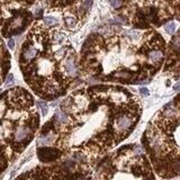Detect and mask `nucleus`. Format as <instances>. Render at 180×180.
<instances>
[{"mask_svg": "<svg viewBox=\"0 0 180 180\" xmlns=\"http://www.w3.org/2000/svg\"><path fill=\"white\" fill-rule=\"evenodd\" d=\"M61 155L59 150L56 149H50V147H44V149H38V157L39 159L44 162H49L58 159Z\"/></svg>", "mask_w": 180, "mask_h": 180, "instance_id": "obj_2", "label": "nucleus"}, {"mask_svg": "<svg viewBox=\"0 0 180 180\" xmlns=\"http://www.w3.org/2000/svg\"><path fill=\"white\" fill-rule=\"evenodd\" d=\"M140 92H141V95H143V96H149V89L147 88H141L140 89Z\"/></svg>", "mask_w": 180, "mask_h": 180, "instance_id": "obj_16", "label": "nucleus"}, {"mask_svg": "<svg viewBox=\"0 0 180 180\" xmlns=\"http://www.w3.org/2000/svg\"><path fill=\"white\" fill-rule=\"evenodd\" d=\"M66 24L69 27H72L75 24V19L74 18H72V17H68V18H66Z\"/></svg>", "mask_w": 180, "mask_h": 180, "instance_id": "obj_13", "label": "nucleus"}, {"mask_svg": "<svg viewBox=\"0 0 180 180\" xmlns=\"http://www.w3.org/2000/svg\"><path fill=\"white\" fill-rule=\"evenodd\" d=\"M66 69L68 70V72H69V73H71L72 75L77 74V68H75L73 61H71V60H69V61L66 63Z\"/></svg>", "mask_w": 180, "mask_h": 180, "instance_id": "obj_7", "label": "nucleus"}, {"mask_svg": "<svg viewBox=\"0 0 180 180\" xmlns=\"http://www.w3.org/2000/svg\"><path fill=\"white\" fill-rule=\"evenodd\" d=\"M36 55V49H34L33 46H25V50L23 52V59H25L26 61H30Z\"/></svg>", "mask_w": 180, "mask_h": 180, "instance_id": "obj_5", "label": "nucleus"}, {"mask_svg": "<svg viewBox=\"0 0 180 180\" xmlns=\"http://www.w3.org/2000/svg\"><path fill=\"white\" fill-rule=\"evenodd\" d=\"M37 106H39V107L42 108L43 115H44V116H45V115L47 114V106H46V104H45V102H37Z\"/></svg>", "mask_w": 180, "mask_h": 180, "instance_id": "obj_12", "label": "nucleus"}, {"mask_svg": "<svg viewBox=\"0 0 180 180\" xmlns=\"http://www.w3.org/2000/svg\"><path fill=\"white\" fill-rule=\"evenodd\" d=\"M162 56H163V53L161 52V51H152V52L149 54V58L152 62H159L161 59H162Z\"/></svg>", "mask_w": 180, "mask_h": 180, "instance_id": "obj_6", "label": "nucleus"}, {"mask_svg": "<svg viewBox=\"0 0 180 180\" xmlns=\"http://www.w3.org/2000/svg\"><path fill=\"white\" fill-rule=\"evenodd\" d=\"M28 135V130L26 127H18L15 132V141L16 142H22L27 138Z\"/></svg>", "mask_w": 180, "mask_h": 180, "instance_id": "obj_4", "label": "nucleus"}, {"mask_svg": "<svg viewBox=\"0 0 180 180\" xmlns=\"http://www.w3.org/2000/svg\"><path fill=\"white\" fill-rule=\"evenodd\" d=\"M109 3L114 8H119L123 5V0H109Z\"/></svg>", "mask_w": 180, "mask_h": 180, "instance_id": "obj_11", "label": "nucleus"}, {"mask_svg": "<svg viewBox=\"0 0 180 180\" xmlns=\"http://www.w3.org/2000/svg\"><path fill=\"white\" fill-rule=\"evenodd\" d=\"M132 125V118L127 115H122L117 119V127L119 131H125Z\"/></svg>", "mask_w": 180, "mask_h": 180, "instance_id": "obj_3", "label": "nucleus"}, {"mask_svg": "<svg viewBox=\"0 0 180 180\" xmlns=\"http://www.w3.org/2000/svg\"><path fill=\"white\" fill-rule=\"evenodd\" d=\"M8 46H9L10 49H14V47H15V41H14L13 38H10L9 41H8Z\"/></svg>", "mask_w": 180, "mask_h": 180, "instance_id": "obj_17", "label": "nucleus"}, {"mask_svg": "<svg viewBox=\"0 0 180 180\" xmlns=\"http://www.w3.org/2000/svg\"><path fill=\"white\" fill-rule=\"evenodd\" d=\"M54 118H55L56 122H59V123H61V124H63V123H66V122L68 121L66 116L64 114H63L62 111H56Z\"/></svg>", "mask_w": 180, "mask_h": 180, "instance_id": "obj_8", "label": "nucleus"}, {"mask_svg": "<svg viewBox=\"0 0 180 180\" xmlns=\"http://www.w3.org/2000/svg\"><path fill=\"white\" fill-rule=\"evenodd\" d=\"M179 87H180V83H179V82H178L177 85L174 86V90H176V91H178V89H179Z\"/></svg>", "mask_w": 180, "mask_h": 180, "instance_id": "obj_18", "label": "nucleus"}, {"mask_svg": "<svg viewBox=\"0 0 180 180\" xmlns=\"http://www.w3.org/2000/svg\"><path fill=\"white\" fill-rule=\"evenodd\" d=\"M14 83V75L13 74H9L8 79H7V82H6V87H9Z\"/></svg>", "mask_w": 180, "mask_h": 180, "instance_id": "obj_15", "label": "nucleus"}, {"mask_svg": "<svg viewBox=\"0 0 180 180\" xmlns=\"http://www.w3.org/2000/svg\"><path fill=\"white\" fill-rule=\"evenodd\" d=\"M172 44H174V50L178 51V47H179V37L178 36H174V38L172 39Z\"/></svg>", "mask_w": 180, "mask_h": 180, "instance_id": "obj_14", "label": "nucleus"}, {"mask_svg": "<svg viewBox=\"0 0 180 180\" xmlns=\"http://www.w3.org/2000/svg\"><path fill=\"white\" fill-rule=\"evenodd\" d=\"M44 23H45V25H47V26H52V25H55V24L58 23V20H56L54 17H45V18H44Z\"/></svg>", "mask_w": 180, "mask_h": 180, "instance_id": "obj_10", "label": "nucleus"}, {"mask_svg": "<svg viewBox=\"0 0 180 180\" xmlns=\"http://www.w3.org/2000/svg\"><path fill=\"white\" fill-rule=\"evenodd\" d=\"M164 30L167 32L168 34H174V30H176V24L174 23H168L166 26H164Z\"/></svg>", "mask_w": 180, "mask_h": 180, "instance_id": "obj_9", "label": "nucleus"}, {"mask_svg": "<svg viewBox=\"0 0 180 180\" xmlns=\"http://www.w3.org/2000/svg\"><path fill=\"white\" fill-rule=\"evenodd\" d=\"M27 17H28V14H23V15H18V16L15 17L11 20V24H10V27H9L11 34L19 33V32H22L25 28Z\"/></svg>", "mask_w": 180, "mask_h": 180, "instance_id": "obj_1", "label": "nucleus"}, {"mask_svg": "<svg viewBox=\"0 0 180 180\" xmlns=\"http://www.w3.org/2000/svg\"><path fill=\"white\" fill-rule=\"evenodd\" d=\"M36 15H37V16H41V15H42V10H41V9L37 10V13H36Z\"/></svg>", "mask_w": 180, "mask_h": 180, "instance_id": "obj_19", "label": "nucleus"}]
</instances>
